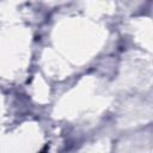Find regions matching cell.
I'll return each instance as SVG.
<instances>
[{
	"instance_id": "cell-1",
	"label": "cell",
	"mask_w": 153,
	"mask_h": 153,
	"mask_svg": "<svg viewBox=\"0 0 153 153\" xmlns=\"http://www.w3.org/2000/svg\"><path fill=\"white\" fill-rule=\"evenodd\" d=\"M39 153H48V147L45 146V147H44V148H43V149H42Z\"/></svg>"
}]
</instances>
